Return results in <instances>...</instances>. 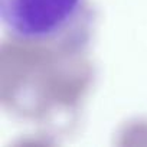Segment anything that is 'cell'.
Here are the masks:
<instances>
[{"mask_svg":"<svg viewBox=\"0 0 147 147\" xmlns=\"http://www.w3.org/2000/svg\"><path fill=\"white\" fill-rule=\"evenodd\" d=\"M87 0H0L5 30L25 42H49L75 23Z\"/></svg>","mask_w":147,"mask_h":147,"instance_id":"cell-1","label":"cell"}]
</instances>
